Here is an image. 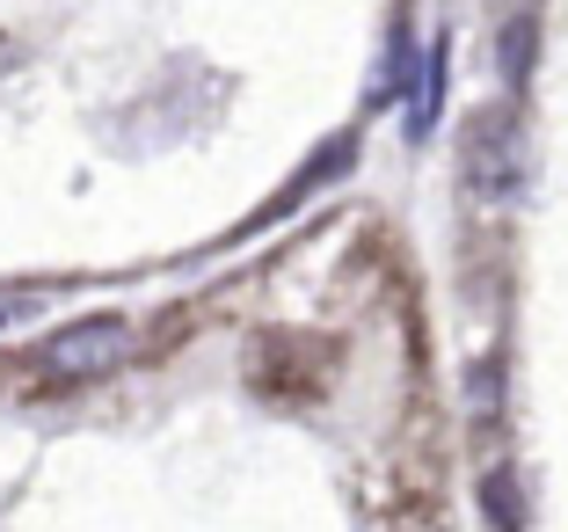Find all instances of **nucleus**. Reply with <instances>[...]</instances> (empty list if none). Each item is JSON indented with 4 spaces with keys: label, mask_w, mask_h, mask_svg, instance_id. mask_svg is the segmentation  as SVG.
<instances>
[{
    "label": "nucleus",
    "mask_w": 568,
    "mask_h": 532,
    "mask_svg": "<svg viewBox=\"0 0 568 532\" xmlns=\"http://www.w3.org/2000/svg\"><path fill=\"white\" fill-rule=\"evenodd\" d=\"M124 358H132V321H118V314L73 321V329H59L37 350V365H44L51 380H102V372H118Z\"/></svg>",
    "instance_id": "obj_1"
},
{
    "label": "nucleus",
    "mask_w": 568,
    "mask_h": 532,
    "mask_svg": "<svg viewBox=\"0 0 568 532\" xmlns=\"http://www.w3.org/2000/svg\"><path fill=\"white\" fill-rule=\"evenodd\" d=\"M467 190L481 204L518 198V117L510 110H481L467 124Z\"/></svg>",
    "instance_id": "obj_2"
},
{
    "label": "nucleus",
    "mask_w": 568,
    "mask_h": 532,
    "mask_svg": "<svg viewBox=\"0 0 568 532\" xmlns=\"http://www.w3.org/2000/svg\"><path fill=\"white\" fill-rule=\"evenodd\" d=\"M445 67H452V51L430 44V59L416 67V96H408V139H423L437 124V110H445Z\"/></svg>",
    "instance_id": "obj_3"
},
{
    "label": "nucleus",
    "mask_w": 568,
    "mask_h": 532,
    "mask_svg": "<svg viewBox=\"0 0 568 532\" xmlns=\"http://www.w3.org/2000/svg\"><path fill=\"white\" fill-rule=\"evenodd\" d=\"M496 51H503V81H510V96H518V88L532 81V59H539V22L532 16H510Z\"/></svg>",
    "instance_id": "obj_4"
},
{
    "label": "nucleus",
    "mask_w": 568,
    "mask_h": 532,
    "mask_svg": "<svg viewBox=\"0 0 568 532\" xmlns=\"http://www.w3.org/2000/svg\"><path fill=\"white\" fill-rule=\"evenodd\" d=\"M481 503H488V518H496V532H518V489H510L503 466H488V474H481Z\"/></svg>",
    "instance_id": "obj_5"
}]
</instances>
